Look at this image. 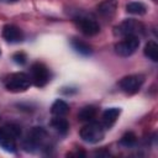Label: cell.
I'll use <instances>...</instances> for the list:
<instances>
[{"mask_svg":"<svg viewBox=\"0 0 158 158\" xmlns=\"http://www.w3.org/2000/svg\"><path fill=\"white\" fill-rule=\"evenodd\" d=\"M21 135V130L16 125H7L0 128V147L9 152H16V138Z\"/></svg>","mask_w":158,"mask_h":158,"instance_id":"obj_1","label":"cell"},{"mask_svg":"<svg viewBox=\"0 0 158 158\" xmlns=\"http://www.w3.org/2000/svg\"><path fill=\"white\" fill-rule=\"evenodd\" d=\"M31 84L32 83H31L30 75L26 74V73H22V72L11 73L4 80V85H5L6 90H9L11 93H22V91H26L30 88Z\"/></svg>","mask_w":158,"mask_h":158,"instance_id":"obj_2","label":"cell"},{"mask_svg":"<svg viewBox=\"0 0 158 158\" xmlns=\"http://www.w3.org/2000/svg\"><path fill=\"white\" fill-rule=\"evenodd\" d=\"M105 127L101 122L90 121L80 130V138L86 143H98L105 137Z\"/></svg>","mask_w":158,"mask_h":158,"instance_id":"obj_3","label":"cell"},{"mask_svg":"<svg viewBox=\"0 0 158 158\" xmlns=\"http://www.w3.org/2000/svg\"><path fill=\"white\" fill-rule=\"evenodd\" d=\"M144 31V27L141 22L130 19V20H125L123 22H121L117 27H115V35L121 36V37H126V36H139L142 35Z\"/></svg>","mask_w":158,"mask_h":158,"instance_id":"obj_4","label":"cell"},{"mask_svg":"<svg viewBox=\"0 0 158 158\" xmlns=\"http://www.w3.org/2000/svg\"><path fill=\"white\" fill-rule=\"evenodd\" d=\"M30 78H31V83L33 85H36L37 88L44 86L49 80L48 68L41 62L33 63L30 69Z\"/></svg>","mask_w":158,"mask_h":158,"instance_id":"obj_5","label":"cell"},{"mask_svg":"<svg viewBox=\"0 0 158 158\" xmlns=\"http://www.w3.org/2000/svg\"><path fill=\"white\" fill-rule=\"evenodd\" d=\"M139 46V38L137 36H126L115 44V52L120 57L132 56Z\"/></svg>","mask_w":158,"mask_h":158,"instance_id":"obj_6","label":"cell"},{"mask_svg":"<svg viewBox=\"0 0 158 158\" xmlns=\"http://www.w3.org/2000/svg\"><path fill=\"white\" fill-rule=\"evenodd\" d=\"M143 83H144V77L142 74H131V75L123 77L118 81V86L123 93L132 95L141 89Z\"/></svg>","mask_w":158,"mask_h":158,"instance_id":"obj_7","label":"cell"},{"mask_svg":"<svg viewBox=\"0 0 158 158\" xmlns=\"http://www.w3.org/2000/svg\"><path fill=\"white\" fill-rule=\"evenodd\" d=\"M47 132L42 127H33L31 132L28 133L27 139L25 141V148L26 149H33V148H40L43 147L46 141H47Z\"/></svg>","mask_w":158,"mask_h":158,"instance_id":"obj_8","label":"cell"},{"mask_svg":"<svg viewBox=\"0 0 158 158\" xmlns=\"http://www.w3.org/2000/svg\"><path fill=\"white\" fill-rule=\"evenodd\" d=\"M75 25L80 30L81 33L85 36H95L100 32V26L96 22V20L88 17V16H79L75 17Z\"/></svg>","mask_w":158,"mask_h":158,"instance_id":"obj_9","label":"cell"},{"mask_svg":"<svg viewBox=\"0 0 158 158\" xmlns=\"http://www.w3.org/2000/svg\"><path fill=\"white\" fill-rule=\"evenodd\" d=\"M2 37L6 42L19 43L23 40V32L15 25H5L2 28Z\"/></svg>","mask_w":158,"mask_h":158,"instance_id":"obj_10","label":"cell"},{"mask_svg":"<svg viewBox=\"0 0 158 158\" xmlns=\"http://www.w3.org/2000/svg\"><path fill=\"white\" fill-rule=\"evenodd\" d=\"M121 114V110L120 107H110V109H106L102 114V125L105 128H110L117 120V117L120 116Z\"/></svg>","mask_w":158,"mask_h":158,"instance_id":"obj_11","label":"cell"},{"mask_svg":"<svg viewBox=\"0 0 158 158\" xmlns=\"http://www.w3.org/2000/svg\"><path fill=\"white\" fill-rule=\"evenodd\" d=\"M51 126L60 135H65L69 130V123L64 118V116H54L51 121Z\"/></svg>","mask_w":158,"mask_h":158,"instance_id":"obj_12","label":"cell"},{"mask_svg":"<svg viewBox=\"0 0 158 158\" xmlns=\"http://www.w3.org/2000/svg\"><path fill=\"white\" fill-rule=\"evenodd\" d=\"M51 112L53 116H65L69 112V106L63 100H56L51 106Z\"/></svg>","mask_w":158,"mask_h":158,"instance_id":"obj_13","label":"cell"},{"mask_svg":"<svg viewBox=\"0 0 158 158\" xmlns=\"http://www.w3.org/2000/svg\"><path fill=\"white\" fill-rule=\"evenodd\" d=\"M95 116H96V107L94 106H84L78 112V118L79 121H83V122H90L94 120Z\"/></svg>","mask_w":158,"mask_h":158,"instance_id":"obj_14","label":"cell"},{"mask_svg":"<svg viewBox=\"0 0 158 158\" xmlns=\"http://www.w3.org/2000/svg\"><path fill=\"white\" fill-rule=\"evenodd\" d=\"M144 56L153 62L158 60V44L154 41H148L144 46Z\"/></svg>","mask_w":158,"mask_h":158,"instance_id":"obj_15","label":"cell"},{"mask_svg":"<svg viewBox=\"0 0 158 158\" xmlns=\"http://www.w3.org/2000/svg\"><path fill=\"white\" fill-rule=\"evenodd\" d=\"M126 11L128 14H132V15H144L147 11V7L143 2L132 1V2H128L126 5Z\"/></svg>","mask_w":158,"mask_h":158,"instance_id":"obj_16","label":"cell"},{"mask_svg":"<svg viewBox=\"0 0 158 158\" xmlns=\"http://www.w3.org/2000/svg\"><path fill=\"white\" fill-rule=\"evenodd\" d=\"M72 47H73L78 53H80V54H83V56H89V54H91V47H90L88 43H85L84 41H80V40H78V38H73V40H72Z\"/></svg>","mask_w":158,"mask_h":158,"instance_id":"obj_17","label":"cell"},{"mask_svg":"<svg viewBox=\"0 0 158 158\" xmlns=\"http://www.w3.org/2000/svg\"><path fill=\"white\" fill-rule=\"evenodd\" d=\"M115 9H116V2L114 0H106L98 6V11L104 16H111Z\"/></svg>","mask_w":158,"mask_h":158,"instance_id":"obj_18","label":"cell"},{"mask_svg":"<svg viewBox=\"0 0 158 158\" xmlns=\"http://www.w3.org/2000/svg\"><path fill=\"white\" fill-rule=\"evenodd\" d=\"M136 141H137V138H136V136H135L133 132H126V133L121 137L120 144H122V146H125V147H132V146H135Z\"/></svg>","mask_w":158,"mask_h":158,"instance_id":"obj_19","label":"cell"},{"mask_svg":"<svg viewBox=\"0 0 158 158\" xmlns=\"http://www.w3.org/2000/svg\"><path fill=\"white\" fill-rule=\"evenodd\" d=\"M12 59H14V62L16 63V64H25L26 63V60H27V57H26V54L23 53V52H16L14 56H12Z\"/></svg>","mask_w":158,"mask_h":158,"instance_id":"obj_20","label":"cell"},{"mask_svg":"<svg viewBox=\"0 0 158 158\" xmlns=\"http://www.w3.org/2000/svg\"><path fill=\"white\" fill-rule=\"evenodd\" d=\"M19 0H0V2H5V4H14L17 2Z\"/></svg>","mask_w":158,"mask_h":158,"instance_id":"obj_21","label":"cell"},{"mask_svg":"<svg viewBox=\"0 0 158 158\" xmlns=\"http://www.w3.org/2000/svg\"><path fill=\"white\" fill-rule=\"evenodd\" d=\"M154 1H156V0H154Z\"/></svg>","mask_w":158,"mask_h":158,"instance_id":"obj_22","label":"cell"}]
</instances>
